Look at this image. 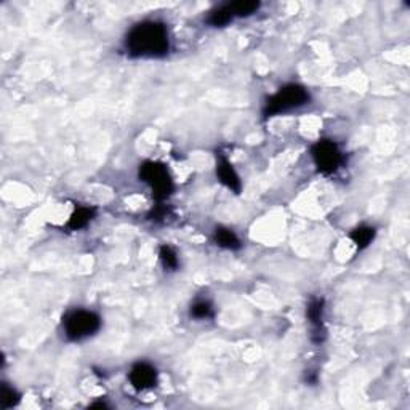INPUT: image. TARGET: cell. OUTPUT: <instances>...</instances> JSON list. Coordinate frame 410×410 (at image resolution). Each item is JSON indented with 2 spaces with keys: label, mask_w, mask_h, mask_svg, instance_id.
<instances>
[{
  "label": "cell",
  "mask_w": 410,
  "mask_h": 410,
  "mask_svg": "<svg viewBox=\"0 0 410 410\" xmlns=\"http://www.w3.org/2000/svg\"><path fill=\"white\" fill-rule=\"evenodd\" d=\"M233 21H234V18H233V14H231L228 5L226 3H221L216 8L210 10L209 14H207V18H205V23L209 24L210 28H225Z\"/></svg>",
  "instance_id": "cell-13"
},
{
  "label": "cell",
  "mask_w": 410,
  "mask_h": 410,
  "mask_svg": "<svg viewBox=\"0 0 410 410\" xmlns=\"http://www.w3.org/2000/svg\"><path fill=\"white\" fill-rule=\"evenodd\" d=\"M309 101L311 93L305 85L296 82L285 83V85L278 88V92H274L273 95L266 98L263 110H261V116H263L265 121H269V119L300 110V107L309 105Z\"/></svg>",
  "instance_id": "cell-2"
},
{
  "label": "cell",
  "mask_w": 410,
  "mask_h": 410,
  "mask_svg": "<svg viewBox=\"0 0 410 410\" xmlns=\"http://www.w3.org/2000/svg\"><path fill=\"white\" fill-rule=\"evenodd\" d=\"M127 378L130 382V387L135 391L141 393L157 387V383H159V372H157L154 364L147 362V360H138L128 370Z\"/></svg>",
  "instance_id": "cell-7"
},
{
  "label": "cell",
  "mask_w": 410,
  "mask_h": 410,
  "mask_svg": "<svg viewBox=\"0 0 410 410\" xmlns=\"http://www.w3.org/2000/svg\"><path fill=\"white\" fill-rule=\"evenodd\" d=\"M189 318L196 320H207L215 318V306L210 300L199 298L189 306Z\"/></svg>",
  "instance_id": "cell-15"
},
{
  "label": "cell",
  "mask_w": 410,
  "mask_h": 410,
  "mask_svg": "<svg viewBox=\"0 0 410 410\" xmlns=\"http://www.w3.org/2000/svg\"><path fill=\"white\" fill-rule=\"evenodd\" d=\"M169 26L161 19H143L123 37V52L133 59H159L170 53Z\"/></svg>",
  "instance_id": "cell-1"
},
{
  "label": "cell",
  "mask_w": 410,
  "mask_h": 410,
  "mask_svg": "<svg viewBox=\"0 0 410 410\" xmlns=\"http://www.w3.org/2000/svg\"><path fill=\"white\" fill-rule=\"evenodd\" d=\"M212 240L216 247L223 250H240L242 249V240L240 237L236 234V231H233L228 226H216L214 229V234H212Z\"/></svg>",
  "instance_id": "cell-10"
},
{
  "label": "cell",
  "mask_w": 410,
  "mask_h": 410,
  "mask_svg": "<svg viewBox=\"0 0 410 410\" xmlns=\"http://www.w3.org/2000/svg\"><path fill=\"white\" fill-rule=\"evenodd\" d=\"M90 407H103V409H107L110 406H107L106 402H96V404H92Z\"/></svg>",
  "instance_id": "cell-18"
},
{
  "label": "cell",
  "mask_w": 410,
  "mask_h": 410,
  "mask_svg": "<svg viewBox=\"0 0 410 410\" xmlns=\"http://www.w3.org/2000/svg\"><path fill=\"white\" fill-rule=\"evenodd\" d=\"M349 240L353 242L356 249L359 252H362L365 249H369L372 245V242L377 237V228L375 226H369V225H359L356 226L354 229H351V233L348 234Z\"/></svg>",
  "instance_id": "cell-11"
},
{
  "label": "cell",
  "mask_w": 410,
  "mask_h": 410,
  "mask_svg": "<svg viewBox=\"0 0 410 410\" xmlns=\"http://www.w3.org/2000/svg\"><path fill=\"white\" fill-rule=\"evenodd\" d=\"M159 261L167 273H175L180 268V256H178V252L174 249V247L169 244H162L159 247Z\"/></svg>",
  "instance_id": "cell-14"
},
{
  "label": "cell",
  "mask_w": 410,
  "mask_h": 410,
  "mask_svg": "<svg viewBox=\"0 0 410 410\" xmlns=\"http://www.w3.org/2000/svg\"><path fill=\"white\" fill-rule=\"evenodd\" d=\"M103 327V318L96 311L72 308L61 318V332L69 343H81L95 337Z\"/></svg>",
  "instance_id": "cell-3"
},
{
  "label": "cell",
  "mask_w": 410,
  "mask_h": 410,
  "mask_svg": "<svg viewBox=\"0 0 410 410\" xmlns=\"http://www.w3.org/2000/svg\"><path fill=\"white\" fill-rule=\"evenodd\" d=\"M96 215H98L96 207L85 205V204H77L76 207H74L72 214L69 215V220L66 223V229L69 231V233H76V231L85 229L87 226L96 218Z\"/></svg>",
  "instance_id": "cell-9"
},
{
  "label": "cell",
  "mask_w": 410,
  "mask_h": 410,
  "mask_svg": "<svg viewBox=\"0 0 410 410\" xmlns=\"http://www.w3.org/2000/svg\"><path fill=\"white\" fill-rule=\"evenodd\" d=\"M138 178L150 187L152 199L156 202H167L174 194L175 183L165 164L159 161H145L138 167Z\"/></svg>",
  "instance_id": "cell-4"
},
{
  "label": "cell",
  "mask_w": 410,
  "mask_h": 410,
  "mask_svg": "<svg viewBox=\"0 0 410 410\" xmlns=\"http://www.w3.org/2000/svg\"><path fill=\"white\" fill-rule=\"evenodd\" d=\"M309 156L318 174L324 176L338 174L347 162L342 147L337 141L330 140V138H320V140L313 143L309 147Z\"/></svg>",
  "instance_id": "cell-5"
},
{
  "label": "cell",
  "mask_w": 410,
  "mask_h": 410,
  "mask_svg": "<svg viewBox=\"0 0 410 410\" xmlns=\"http://www.w3.org/2000/svg\"><path fill=\"white\" fill-rule=\"evenodd\" d=\"M325 298L324 296H311L306 305V320L311 327V342L322 345L327 338L325 329Z\"/></svg>",
  "instance_id": "cell-6"
},
{
  "label": "cell",
  "mask_w": 410,
  "mask_h": 410,
  "mask_svg": "<svg viewBox=\"0 0 410 410\" xmlns=\"http://www.w3.org/2000/svg\"><path fill=\"white\" fill-rule=\"evenodd\" d=\"M215 175L216 180H218L221 185H223L226 189H229L234 194H240L242 191V180L237 170L234 169L233 162L229 161V157L225 154V152L216 151L215 154Z\"/></svg>",
  "instance_id": "cell-8"
},
{
  "label": "cell",
  "mask_w": 410,
  "mask_h": 410,
  "mask_svg": "<svg viewBox=\"0 0 410 410\" xmlns=\"http://www.w3.org/2000/svg\"><path fill=\"white\" fill-rule=\"evenodd\" d=\"M233 18H249L261 8V3L256 0H236V2H226Z\"/></svg>",
  "instance_id": "cell-12"
},
{
  "label": "cell",
  "mask_w": 410,
  "mask_h": 410,
  "mask_svg": "<svg viewBox=\"0 0 410 410\" xmlns=\"http://www.w3.org/2000/svg\"><path fill=\"white\" fill-rule=\"evenodd\" d=\"M169 216V205H165V202H156V205L150 210V214L146 215V218L154 223H161Z\"/></svg>",
  "instance_id": "cell-17"
},
{
  "label": "cell",
  "mask_w": 410,
  "mask_h": 410,
  "mask_svg": "<svg viewBox=\"0 0 410 410\" xmlns=\"http://www.w3.org/2000/svg\"><path fill=\"white\" fill-rule=\"evenodd\" d=\"M19 401H21V394L18 393L17 388L5 382L0 385V409H13L18 406Z\"/></svg>",
  "instance_id": "cell-16"
}]
</instances>
